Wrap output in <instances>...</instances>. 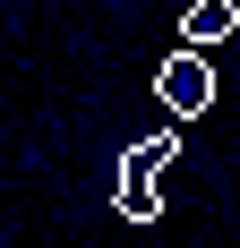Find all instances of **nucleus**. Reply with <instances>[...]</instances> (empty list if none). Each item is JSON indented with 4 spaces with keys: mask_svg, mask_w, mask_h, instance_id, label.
Here are the masks:
<instances>
[{
    "mask_svg": "<svg viewBox=\"0 0 240 248\" xmlns=\"http://www.w3.org/2000/svg\"><path fill=\"white\" fill-rule=\"evenodd\" d=\"M180 34H189V51H215L223 34H240V0H189Z\"/></svg>",
    "mask_w": 240,
    "mask_h": 248,
    "instance_id": "3",
    "label": "nucleus"
},
{
    "mask_svg": "<svg viewBox=\"0 0 240 248\" xmlns=\"http://www.w3.org/2000/svg\"><path fill=\"white\" fill-rule=\"evenodd\" d=\"M171 154H180V128H154V137H137V146L120 154V214H129V223H154V214H163V188H154V171H163Z\"/></svg>",
    "mask_w": 240,
    "mask_h": 248,
    "instance_id": "1",
    "label": "nucleus"
},
{
    "mask_svg": "<svg viewBox=\"0 0 240 248\" xmlns=\"http://www.w3.org/2000/svg\"><path fill=\"white\" fill-rule=\"evenodd\" d=\"M154 94H163L180 120H197V111L215 103V69H206V51H171L163 69H154Z\"/></svg>",
    "mask_w": 240,
    "mask_h": 248,
    "instance_id": "2",
    "label": "nucleus"
}]
</instances>
